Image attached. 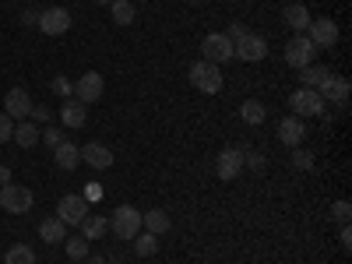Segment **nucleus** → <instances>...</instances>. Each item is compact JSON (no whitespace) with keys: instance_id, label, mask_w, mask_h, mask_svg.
<instances>
[{"instance_id":"nucleus-32","label":"nucleus","mask_w":352,"mask_h":264,"mask_svg":"<svg viewBox=\"0 0 352 264\" xmlns=\"http://www.w3.org/2000/svg\"><path fill=\"white\" fill-rule=\"evenodd\" d=\"M39 141L46 144V148H56V144L67 141V138H64L60 131H56V127H43V131H39Z\"/></svg>"},{"instance_id":"nucleus-4","label":"nucleus","mask_w":352,"mask_h":264,"mask_svg":"<svg viewBox=\"0 0 352 264\" xmlns=\"http://www.w3.org/2000/svg\"><path fill=\"white\" fill-rule=\"evenodd\" d=\"M32 190L21 187V184H8V187H0V208L11 212V215H25V212H32Z\"/></svg>"},{"instance_id":"nucleus-12","label":"nucleus","mask_w":352,"mask_h":264,"mask_svg":"<svg viewBox=\"0 0 352 264\" xmlns=\"http://www.w3.org/2000/svg\"><path fill=\"white\" fill-rule=\"evenodd\" d=\"M32 96H28V88H11V92L4 96V113L11 116V120H28V113H32Z\"/></svg>"},{"instance_id":"nucleus-18","label":"nucleus","mask_w":352,"mask_h":264,"mask_svg":"<svg viewBox=\"0 0 352 264\" xmlns=\"http://www.w3.org/2000/svg\"><path fill=\"white\" fill-rule=\"evenodd\" d=\"M282 21L292 28V32H307V25H310V11H307V4L303 0H292V4H285V11H282Z\"/></svg>"},{"instance_id":"nucleus-26","label":"nucleus","mask_w":352,"mask_h":264,"mask_svg":"<svg viewBox=\"0 0 352 264\" xmlns=\"http://www.w3.org/2000/svg\"><path fill=\"white\" fill-rule=\"evenodd\" d=\"M109 14L116 25H134V0H113Z\"/></svg>"},{"instance_id":"nucleus-10","label":"nucleus","mask_w":352,"mask_h":264,"mask_svg":"<svg viewBox=\"0 0 352 264\" xmlns=\"http://www.w3.org/2000/svg\"><path fill=\"white\" fill-rule=\"evenodd\" d=\"M215 173H219V180H236V176L243 173V148H236V144H229V148L219 152L215 159Z\"/></svg>"},{"instance_id":"nucleus-2","label":"nucleus","mask_w":352,"mask_h":264,"mask_svg":"<svg viewBox=\"0 0 352 264\" xmlns=\"http://www.w3.org/2000/svg\"><path fill=\"white\" fill-rule=\"evenodd\" d=\"M190 85L197 88V92H204V96H219L222 92V71L215 67V64H208V60H197V64H190Z\"/></svg>"},{"instance_id":"nucleus-28","label":"nucleus","mask_w":352,"mask_h":264,"mask_svg":"<svg viewBox=\"0 0 352 264\" xmlns=\"http://www.w3.org/2000/svg\"><path fill=\"white\" fill-rule=\"evenodd\" d=\"M159 250V236H152V232H138L134 236V254L138 257H152Z\"/></svg>"},{"instance_id":"nucleus-11","label":"nucleus","mask_w":352,"mask_h":264,"mask_svg":"<svg viewBox=\"0 0 352 264\" xmlns=\"http://www.w3.org/2000/svg\"><path fill=\"white\" fill-rule=\"evenodd\" d=\"M232 53H236L243 64H257V60H264V56H268V39L257 36V32H247L236 46H232Z\"/></svg>"},{"instance_id":"nucleus-5","label":"nucleus","mask_w":352,"mask_h":264,"mask_svg":"<svg viewBox=\"0 0 352 264\" xmlns=\"http://www.w3.org/2000/svg\"><path fill=\"white\" fill-rule=\"evenodd\" d=\"M201 56H204L208 64L222 67L226 60H232V56H236V53H232V39H229L226 32H212V36H204V39H201Z\"/></svg>"},{"instance_id":"nucleus-40","label":"nucleus","mask_w":352,"mask_h":264,"mask_svg":"<svg viewBox=\"0 0 352 264\" xmlns=\"http://www.w3.org/2000/svg\"><path fill=\"white\" fill-rule=\"evenodd\" d=\"M338 240H342V247H352V229H349V222L342 226V236H338Z\"/></svg>"},{"instance_id":"nucleus-15","label":"nucleus","mask_w":352,"mask_h":264,"mask_svg":"<svg viewBox=\"0 0 352 264\" xmlns=\"http://www.w3.org/2000/svg\"><path fill=\"white\" fill-rule=\"evenodd\" d=\"M278 141L289 144V148H303V141H307V124L300 120V116H285V120L278 124Z\"/></svg>"},{"instance_id":"nucleus-27","label":"nucleus","mask_w":352,"mask_h":264,"mask_svg":"<svg viewBox=\"0 0 352 264\" xmlns=\"http://www.w3.org/2000/svg\"><path fill=\"white\" fill-rule=\"evenodd\" d=\"M4 264H36V254H32L28 243H14V247H8Z\"/></svg>"},{"instance_id":"nucleus-30","label":"nucleus","mask_w":352,"mask_h":264,"mask_svg":"<svg viewBox=\"0 0 352 264\" xmlns=\"http://www.w3.org/2000/svg\"><path fill=\"white\" fill-rule=\"evenodd\" d=\"M331 219H335L338 226H345V222L352 219V204H349V201H335V204H331Z\"/></svg>"},{"instance_id":"nucleus-43","label":"nucleus","mask_w":352,"mask_h":264,"mask_svg":"<svg viewBox=\"0 0 352 264\" xmlns=\"http://www.w3.org/2000/svg\"><path fill=\"white\" fill-rule=\"evenodd\" d=\"M190 4H204V0H190Z\"/></svg>"},{"instance_id":"nucleus-29","label":"nucleus","mask_w":352,"mask_h":264,"mask_svg":"<svg viewBox=\"0 0 352 264\" xmlns=\"http://www.w3.org/2000/svg\"><path fill=\"white\" fill-rule=\"evenodd\" d=\"M64 250H67L71 261H85V257H88V240L81 236V232H78V236H67V240H64Z\"/></svg>"},{"instance_id":"nucleus-44","label":"nucleus","mask_w":352,"mask_h":264,"mask_svg":"<svg viewBox=\"0 0 352 264\" xmlns=\"http://www.w3.org/2000/svg\"><path fill=\"white\" fill-rule=\"evenodd\" d=\"M74 264H85V261H74Z\"/></svg>"},{"instance_id":"nucleus-39","label":"nucleus","mask_w":352,"mask_h":264,"mask_svg":"<svg viewBox=\"0 0 352 264\" xmlns=\"http://www.w3.org/2000/svg\"><path fill=\"white\" fill-rule=\"evenodd\" d=\"M21 25H39V11H25L21 14Z\"/></svg>"},{"instance_id":"nucleus-16","label":"nucleus","mask_w":352,"mask_h":264,"mask_svg":"<svg viewBox=\"0 0 352 264\" xmlns=\"http://www.w3.org/2000/svg\"><path fill=\"white\" fill-rule=\"evenodd\" d=\"M81 162H88L92 169H109L113 166V152L106 148L102 141H88L81 148Z\"/></svg>"},{"instance_id":"nucleus-34","label":"nucleus","mask_w":352,"mask_h":264,"mask_svg":"<svg viewBox=\"0 0 352 264\" xmlns=\"http://www.w3.org/2000/svg\"><path fill=\"white\" fill-rule=\"evenodd\" d=\"M226 36L232 39V46H236V43H240V39L247 36V25H243V21H232V25H229V32H226Z\"/></svg>"},{"instance_id":"nucleus-36","label":"nucleus","mask_w":352,"mask_h":264,"mask_svg":"<svg viewBox=\"0 0 352 264\" xmlns=\"http://www.w3.org/2000/svg\"><path fill=\"white\" fill-rule=\"evenodd\" d=\"M28 120H32V124H46V120H50V106H32Z\"/></svg>"},{"instance_id":"nucleus-7","label":"nucleus","mask_w":352,"mask_h":264,"mask_svg":"<svg viewBox=\"0 0 352 264\" xmlns=\"http://www.w3.org/2000/svg\"><path fill=\"white\" fill-rule=\"evenodd\" d=\"M303 36L314 43V50H331V46L338 43V25H335L331 18H310V25H307Z\"/></svg>"},{"instance_id":"nucleus-19","label":"nucleus","mask_w":352,"mask_h":264,"mask_svg":"<svg viewBox=\"0 0 352 264\" xmlns=\"http://www.w3.org/2000/svg\"><path fill=\"white\" fill-rule=\"evenodd\" d=\"M39 124H32V120H18L14 124V134H11V141L18 144V148H32V144H39Z\"/></svg>"},{"instance_id":"nucleus-20","label":"nucleus","mask_w":352,"mask_h":264,"mask_svg":"<svg viewBox=\"0 0 352 264\" xmlns=\"http://www.w3.org/2000/svg\"><path fill=\"white\" fill-rule=\"evenodd\" d=\"M53 162L60 166V169H78V162H81L78 144H71V141H60V144L53 148Z\"/></svg>"},{"instance_id":"nucleus-24","label":"nucleus","mask_w":352,"mask_h":264,"mask_svg":"<svg viewBox=\"0 0 352 264\" xmlns=\"http://www.w3.org/2000/svg\"><path fill=\"white\" fill-rule=\"evenodd\" d=\"M141 229L144 232H152V236H162V232H169V215L166 212H144L141 215Z\"/></svg>"},{"instance_id":"nucleus-23","label":"nucleus","mask_w":352,"mask_h":264,"mask_svg":"<svg viewBox=\"0 0 352 264\" xmlns=\"http://www.w3.org/2000/svg\"><path fill=\"white\" fill-rule=\"evenodd\" d=\"M39 236H43L46 243H64V240H67V226L56 219V215H53V219H43V222H39Z\"/></svg>"},{"instance_id":"nucleus-3","label":"nucleus","mask_w":352,"mask_h":264,"mask_svg":"<svg viewBox=\"0 0 352 264\" xmlns=\"http://www.w3.org/2000/svg\"><path fill=\"white\" fill-rule=\"evenodd\" d=\"M324 99L317 96V88H296V92L289 96V109L292 116H300V120H307V116H324Z\"/></svg>"},{"instance_id":"nucleus-33","label":"nucleus","mask_w":352,"mask_h":264,"mask_svg":"<svg viewBox=\"0 0 352 264\" xmlns=\"http://www.w3.org/2000/svg\"><path fill=\"white\" fill-rule=\"evenodd\" d=\"M11 134H14V120H11L8 113H0V144L11 141Z\"/></svg>"},{"instance_id":"nucleus-35","label":"nucleus","mask_w":352,"mask_h":264,"mask_svg":"<svg viewBox=\"0 0 352 264\" xmlns=\"http://www.w3.org/2000/svg\"><path fill=\"white\" fill-rule=\"evenodd\" d=\"M243 166H250V169H264V155L261 152H243Z\"/></svg>"},{"instance_id":"nucleus-41","label":"nucleus","mask_w":352,"mask_h":264,"mask_svg":"<svg viewBox=\"0 0 352 264\" xmlns=\"http://www.w3.org/2000/svg\"><path fill=\"white\" fill-rule=\"evenodd\" d=\"M11 184V166H0V187Z\"/></svg>"},{"instance_id":"nucleus-38","label":"nucleus","mask_w":352,"mask_h":264,"mask_svg":"<svg viewBox=\"0 0 352 264\" xmlns=\"http://www.w3.org/2000/svg\"><path fill=\"white\" fill-rule=\"evenodd\" d=\"M81 197H85V201H88V204H92V201H99V197H102V187H99V184H88V187H85V194H81Z\"/></svg>"},{"instance_id":"nucleus-6","label":"nucleus","mask_w":352,"mask_h":264,"mask_svg":"<svg viewBox=\"0 0 352 264\" xmlns=\"http://www.w3.org/2000/svg\"><path fill=\"white\" fill-rule=\"evenodd\" d=\"M102 92H106V78H102L99 71H85V74L74 81V99H78V102H85V106L99 102V99H102Z\"/></svg>"},{"instance_id":"nucleus-8","label":"nucleus","mask_w":352,"mask_h":264,"mask_svg":"<svg viewBox=\"0 0 352 264\" xmlns=\"http://www.w3.org/2000/svg\"><path fill=\"white\" fill-rule=\"evenodd\" d=\"M314 56H317V50H314V43H310L303 32L292 36V39L285 43V64H289V67L303 71L307 64H314Z\"/></svg>"},{"instance_id":"nucleus-25","label":"nucleus","mask_w":352,"mask_h":264,"mask_svg":"<svg viewBox=\"0 0 352 264\" xmlns=\"http://www.w3.org/2000/svg\"><path fill=\"white\" fill-rule=\"evenodd\" d=\"M328 74H331V71H328L324 64H307V67L300 71V81H303L300 88H317V85H320V81H324Z\"/></svg>"},{"instance_id":"nucleus-42","label":"nucleus","mask_w":352,"mask_h":264,"mask_svg":"<svg viewBox=\"0 0 352 264\" xmlns=\"http://www.w3.org/2000/svg\"><path fill=\"white\" fill-rule=\"evenodd\" d=\"M96 4H113V0H96Z\"/></svg>"},{"instance_id":"nucleus-9","label":"nucleus","mask_w":352,"mask_h":264,"mask_svg":"<svg viewBox=\"0 0 352 264\" xmlns=\"http://www.w3.org/2000/svg\"><path fill=\"white\" fill-rule=\"evenodd\" d=\"M56 219L64 226H81L88 219V201L81 194H64L60 204H56Z\"/></svg>"},{"instance_id":"nucleus-22","label":"nucleus","mask_w":352,"mask_h":264,"mask_svg":"<svg viewBox=\"0 0 352 264\" xmlns=\"http://www.w3.org/2000/svg\"><path fill=\"white\" fill-rule=\"evenodd\" d=\"M81 229V236L88 240V243H92V240H99V236H106V229H109V219L106 215H92V212H88V219L78 226Z\"/></svg>"},{"instance_id":"nucleus-21","label":"nucleus","mask_w":352,"mask_h":264,"mask_svg":"<svg viewBox=\"0 0 352 264\" xmlns=\"http://www.w3.org/2000/svg\"><path fill=\"white\" fill-rule=\"evenodd\" d=\"M240 120L250 124V127H261L264 120H268V109H264L261 99H243V106H240Z\"/></svg>"},{"instance_id":"nucleus-17","label":"nucleus","mask_w":352,"mask_h":264,"mask_svg":"<svg viewBox=\"0 0 352 264\" xmlns=\"http://www.w3.org/2000/svg\"><path fill=\"white\" fill-rule=\"evenodd\" d=\"M60 120H64V127L81 131V127L88 124V106L78 102V99H64V106H60Z\"/></svg>"},{"instance_id":"nucleus-13","label":"nucleus","mask_w":352,"mask_h":264,"mask_svg":"<svg viewBox=\"0 0 352 264\" xmlns=\"http://www.w3.org/2000/svg\"><path fill=\"white\" fill-rule=\"evenodd\" d=\"M317 96L324 102H331V106H345L349 102V81L338 78V74H328L324 81L317 85Z\"/></svg>"},{"instance_id":"nucleus-14","label":"nucleus","mask_w":352,"mask_h":264,"mask_svg":"<svg viewBox=\"0 0 352 264\" xmlns=\"http://www.w3.org/2000/svg\"><path fill=\"white\" fill-rule=\"evenodd\" d=\"M39 28L46 36H64L71 28V11L67 8H50V11H39Z\"/></svg>"},{"instance_id":"nucleus-1","label":"nucleus","mask_w":352,"mask_h":264,"mask_svg":"<svg viewBox=\"0 0 352 264\" xmlns=\"http://www.w3.org/2000/svg\"><path fill=\"white\" fill-rule=\"evenodd\" d=\"M109 229H113L116 240H134L141 232V212L134 204H120V208L109 215Z\"/></svg>"},{"instance_id":"nucleus-37","label":"nucleus","mask_w":352,"mask_h":264,"mask_svg":"<svg viewBox=\"0 0 352 264\" xmlns=\"http://www.w3.org/2000/svg\"><path fill=\"white\" fill-rule=\"evenodd\" d=\"M53 92H56V96H71V92H74V81L56 78V81H53Z\"/></svg>"},{"instance_id":"nucleus-31","label":"nucleus","mask_w":352,"mask_h":264,"mask_svg":"<svg viewBox=\"0 0 352 264\" xmlns=\"http://www.w3.org/2000/svg\"><path fill=\"white\" fill-rule=\"evenodd\" d=\"M289 162L296 166V169H303V173H307V169H314V155H310L307 148H292V159H289Z\"/></svg>"}]
</instances>
